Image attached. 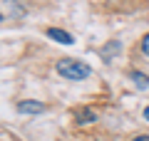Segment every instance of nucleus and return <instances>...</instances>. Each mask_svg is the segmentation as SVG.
I'll return each mask as SVG.
<instances>
[{"instance_id":"obj_6","label":"nucleus","mask_w":149,"mask_h":141,"mask_svg":"<svg viewBox=\"0 0 149 141\" xmlns=\"http://www.w3.org/2000/svg\"><path fill=\"white\" fill-rule=\"evenodd\" d=\"M114 52H119V42H112V47L107 45L104 50H102V55H114Z\"/></svg>"},{"instance_id":"obj_7","label":"nucleus","mask_w":149,"mask_h":141,"mask_svg":"<svg viewBox=\"0 0 149 141\" xmlns=\"http://www.w3.org/2000/svg\"><path fill=\"white\" fill-rule=\"evenodd\" d=\"M142 52H144V55L149 57V32H147V35L142 37Z\"/></svg>"},{"instance_id":"obj_4","label":"nucleus","mask_w":149,"mask_h":141,"mask_svg":"<svg viewBox=\"0 0 149 141\" xmlns=\"http://www.w3.org/2000/svg\"><path fill=\"white\" fill-rule=\"evenodd\" d=\"M129 79L134 82L137 89H149V77L144 72H139V69H129Z\"/></svg>"},{"instance_id":"obj_2","label":"nucleus","mask_w":149,"mask_h":141,"mask_svg":"<svg viewBox=\"0 0 149 141\" xmlns=\"http://www.w3.org/2000/svg\"><path fill=\"white\" fill-rule=\"evenodd\" d=\"M45 109H47V106H45L42 102H32V99L17 102V111H20V114H42Z\"/></svg>"},{"instance_id":"obj_8","label":"nucleus","mask_w":149,"mask_h":141,"mask_svg":"<svg viewBox=\"0 0 149 141\" xmlns=\"http://www.w3.org/2000/svg\"><path fill=\"white\" fill-rule=\"evenodd\" d=\"M132 141H149V134H142V136H137V139H132Z\"/></svg>"},{"instance_id":"obj_9","label":"nucleus","mask_w":149,"mask_h":141,"mask_svg":"<svg viewBox=\"0 0 149 141\" xmlns=\"http://www.w3.org/2000/svg\"><path fill=\"white\" fill-rule=\"evenodd\" d=\"M142 114H144V119H147V121H149V104H147V106H144V111H142Z\"/></svg>"},{"instance_id":"obj_5","label":"nucleus","mask_w":149,"mask_h":141,"mask_svg":"<svg viewBox=\"0 0 149 141\" xmlns=\"http://www.w3.org/2000/svg\"><path fill=\"white\" fill-rule=\"evenodd\" d=\"M95 121H97V114L92 109H82L77 114V124H95Z\"/></svg>"},{"instance_id":"obj_1","label":"nucleus","mask_w":149,"mask_h":141,"mask_svg":"<svg viewBox=\"0 0 149 141\" xmlns=\"http://www.w3.org/2000/svg\"><path fill=\"white\" fill-rule=\"evenodd\" d=\"M55 69H57V74L62 79H70V82H82V79H90L92 77V67L85 62H80V59H57V64H55Z\"/></svg>"},{"instance_id":"obj_10","label":"nucleus","mask_w":149,"mask_h":141,"mask_svg":"<svg viewBox=\"0 0 149 141\" xmlns=\"http://www.w3.org/2000/svg\"><path fill=\"white\" fill-rule=\"evenodd\" d=\"M3 20H5V15H0V22H3Z\"/></svg>"},{"instance_id":"obj_3","label":"nucleus","mask_w":149,"mask_h":141,"mask_svg":"<svg viewBox=\"0 0 149 141\" xmlns=\"http://www.w3.org/2000/svg\"><path fill=\"white\" fill-rule=\"evenodd\" d=\"M45 35H47L50 40L60 42V45H74V37L70 35V32L60 30V27H47V30H45Z\"/></svg>"}]
</instances>
